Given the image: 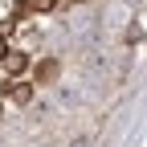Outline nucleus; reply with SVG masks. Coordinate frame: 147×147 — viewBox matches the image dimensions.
Returning <instances> with one entry per match:
<instances>
[{"instance_id":"3","label":"nucleus","mask_w":147,"mask_h":147,"mask_svg":"<svg viewBox=\"0 0 147 147\" xmlns=\"http://www.w3.org/2000/svg\"><path fill=\"white\" fill-rule=\"evenodd\" d=\"M53 78H57V61H41V65H37V82H53Z\"/></svg>"},{"instance_id":"4","label":"nucleus","mask_w":147,"mask_h":147,"mask_svg":"<svg viewBox=\"0 0 147 147\" xmlns=\"http://www.w3.org/2000/svg\"><path fill=\"white\" fill-rule=\"evenodd\" d=\"M57 0H21V8H29V12H49Z\"/></svg>"},{"instance_id":"1","label":"nucleus","mask_w":147,"mask_h":147,"mask_svg":"<svg viewBox=\"0 0 147 147\" xmlns=\"http://www.w3.org/2000/svg\"><path fill=\"white\" fill-rule=\"evenodd\" d=\"M0 65H4V74H8V78H21V74L29 69V57H25L21 49H4V57H0Z\"/></svg>"},{"instance_id":"2","label":"nucleus","mask_w":147,"mask_h":147,"mask_svg":"<svg viewBox=\"0 0 147 147\" xmlns=\"http://www.w3.org/2000/svg\"><path fill=\"white\" fill-rule=\"evenodd\" d=\"M8 98H12V102H29V98H33V86H29V82H12V86H8Z\"/></svg>"},{"instance_id":"5","label":"nucleus","mask_w":147,"mask_h":147,"mask_svg":"<svg viewBox=\"0 0 147 147\" xmlns=\"http://www.w3.org/2000/svg\"><path fill=\"white\" fill-rule=\"evenodd\" d=\"M0 110H4V102H0Z\"/></svg>"}]
</instances>
